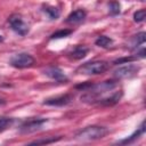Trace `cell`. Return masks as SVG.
I'll list each match as a JSON object with an SVG mask.
<instances>
[{
    "label": "cell",
    "mask_w": 146,
    "mask_h": 146,
    "mask_svg": "<svg viewBox=\"0 0 146 146\" xmlns=\"http://www.w3.org/2000/svg\"><path fill=\"white\" fill-rule=\"evenodd\" d=\"M47 122H48V119H46V117H32V119L25 121L21 125L19 132L23 133V135H27V133L39 131L40 129H42V127Z\"/></svg>",
    "instance_id": "277c9868"
},
{
    "label": "cell",
    "mask_w": 146,
    "mask_h": 146,
    "mask_svg": "<svg viewBox=\"0 0 146 146\" xmlns=\"http://www.w3.org/2000/svg\"><path fill=\"white\" fill-rule=\"evenodd\" d=\"M44 74L57 82H66L67 81V78L64 74V72L59 67H56V66H50V67L46 68Z\"/></svg>",
    "instance_id": "30bf717a"
},
{
    "label": "cell",
    "mask_w": 146,
    "mask_h": 146,
    "mask_svg": "<svg viewBox=\"0 0 146 146\" xmlns=\"http://www.w3.org/2000/svg\"><path fill=\"white\" fill-rule=\"evenodd\" d=\"M9 24H10V27L13 29V31H15L17 34L24 36L29 33L30 29H29V25L23 21V18L18 15H11L8 19Z\"/></svg>",
    "instance_id": "8992f818"
},
{
    "label": "cell",
    "mask_w": 146,
    "mask_h": 146,
    "mask_svg": "<svg viewBox=\"0 0 146 146\" xmlns=\"http://www.w3.org/2000/svg\"><path fill=\"white\" fill-rule=\"evenodd\" d=\"M60 136L58 137H48V138H40V139H36V140H33L30 143V145H47V144H52V143H56L58 140H60Z\"/></svg>",
    "instance_id": "9a60e30c"
},
{
    "label": "cell",
    "mask_w": 146,
    "mask_h": 146,
    "mask_svg": "<svg viewBox=\"0 0 146 146\" xmlns=\"http://www.w3.org/2000/svg\"><path fill=\"white\" fill-rule=\"evenodd\" d=\"M108 67H110V64L105 60H92L79 66L76 72L83 75H98L106 72Z\"/></svg>",
    "instance_id": "3957f363"
},
{
    "label": "cell",
    "mask_w": 146,
    "mask_h": 146,
    "mask_svg": "<svg viewBox=\"0 0 146 146\" xmlns=\"http://www.w3.org/2000/svg\"><path fill=\"white\" fill-rule=\"evenodd\" d=\"M108 10H110V14L115 16L117 14H120V3L116 2V1H112L110 5H108Z\"/></svg>",
    "instance_id": "ffe728a7"
},
{
    "label": "cell",
    "mask_w": 146,
    "mask_h": 146,
    "mask_svg": "<svg viewBox=\"0 0 146 146\" xmlns=\"http://www.w3.org/2000/svg\"><path fill=\"white\" fill-rule=\"evenodd\" d=\"M119 86L117 80H107L99 83H92L91 87L86 90V92L81 96V102L86 104H97L98 100L112 90H114Z\"/></svg>",
    "instance_id": "6da1fadb"
},
{
    "label": "cell",
    "mask_w": 146,
    "mask_h": 146,
    "mask_svg": "<svg viewBox=\"0 0 146 146\" xmlns=\"http://www.w3.org/2000/svg\"><path fill=\"white\" fill-rule=\"evenodd\" d=\"M88 51H89L88 48H86V47H83V46H78L76 48H74V49L71 51L70 56H71L73 59H82V58L88 54Z\"/></svg>",
    "instance_id": "4fadbf2b"
},
{
    "label": "cell",
    "mask_w": 146,
    "mask_h": 146,
    "mask_svg": "<svg viewBox=\"0 0 146 146\" xmlns=\"http://www.w3.org/2000/svg\"><path fill=\"white\" fill-rule=\"evenodd\" d=\"M87 16V13L83 10V9H76L74 11H72L67 18H66V23L68 24H78V23H81L84 21Z\"/></svg>",
    "instance_id": "8fae6325"
},
{
    "label": "cell",
    "mask_w": 146,
    "mask_h": 146,
    "mask_svg": "<svg viewBox=\"0 0 146 146\" xmlns=\"http://www.w3.org/2000/svg\"><path fill=\"white\" fill-rule=\"evenodd\" d=\"M34 58L26 52H19V54H15L14 56L10 57V65L13 67L16 68H27L31 67L34 64Z\"/></svg>",
    "instance_id": "5b68a950"
},
{
    "label": "cell",
    "mask_w": 146,
    "mask_h": 146,
    "mask_svg": "<svg viewBox=\"0 0 146 146\" xmlns=\"http://www.w3.org/2000/svg\"><path fill=\"white\" fill-rule=\"evenodd\" d=\"M72 32H73L72 30H67V29H65V30H59V31L52 33V34L50 35V39H62V38H66V36H68Z\"/></svg>",
    "instance_id": "ac0fdd59"
},
{
    "label": "cell",
    "mask_w": 146,
    "mask_h": 146,
    "mask_svg": "<svg viewBox=\"0 0 146 146\" xmlns=\"http://www.w3.org/2000/svg\"><path fill=\"white\" fill-rule=\"evenodd\" d=\"M145 18H146V10H145V9L137 10V11L133 14V21L137 22V23L143 22Z\"/></svg>",
    "instance_id": "44dd1931"
},
{
    "label": "cell",
    "mask_w": 146,
    "mask_h": 146,
    "mask_svg": "<svg viewBox=\"0 0 146 146\" xmlns=\"http://www.w3.org/2000/svg\"><path fill=\"white\" fill-rule=\"evenodd\" d=\"M72 100H73V96L66 94V95H60V96H57V97L44 99V102L42 104L47 105V106H59V107H62V106L68 105Z\"/></svg>",
    "instance_id": "ba28073f"
},
{
    "label": "cell",
    "mask_w": 146,
    "mask_h": 146,
    "mask_svg": "<svg viewBox=\"0 0 146 146\" xmlns=\"http://www.w3.org/2000/svg\"><path fill=\"white\" fill-rule=\"evenodd\" d=\"M139 71V66L133 65V64H127L123 66L117 67L114 72L113 75L119 80V79H129L135 76Z\"/></svg>",
    "instance_id": "52a82bcc"
},
{
    "label": "cell",
    "mask_w": 146,
    "mask_h": 146,
    "mask_svg": "<svg viewBox=\"0 0 146 146\" xmlns=\"http://www.w3.org/2000/svg\"><path fill=\"white\" fill-rule=\"evenodd\" d=\"M5 104H6V102L3 99H0V105H5Z\"/></svg>",
    "instance_id": "7402d4cb"
},
{
    "label": "cell",
    "mask_w": 146,
    "mask_h": 146,
    "mask_svg": "<svg viewBox=\"0 0 146 146\" xmlns=\"http://www.w3.org/2000/svg\"><path fill=\"white\" fill-rule=\"evenodd\" d=\"M144 132H145V121H143L141 122V124H140V127L131 135V136H129L128 138H125V139H123V140H121L120 141V144H130V143H132L133 140H136V139H138L141 135H144Z\"/></svg>",
    "instance_id": "7c38bea8"
},
{
    "label": "cell",
    "mask_w": 146,
    "mask_h": 146,
    "mask_svg": "<svg viewBox=\"0 0 146 146\" xmlns=\"http://www.w3.org/2000/svg\"><path fill=\"white\" fill-rule=\"evenodd\" d=\"M3 41V38H2V35H0V42H2Z\"/></svg>",
    "instance_id": "603a6c76"
},
{
    "label": "cell",
    "mask_w": 146,
    "mask_h": 146,
    "mask_svg": "<svg viewBox=\"0 0 146 146\" xmlns=\"http://www.w3.org/2000/svg\"><path fill=\"white\" fill-rule=\"evenodd\" d=\"M108 129L100 125H89L75 133V139L81 141H92L104 138L108 133Z\"/></svg>",
    "instance_id": "7a4b0ae2"
},
{
    "label": "cell",
    "mask_w": 146,
    "mask_h": 146,
    "mask_svg": "<svg viewBox=\"0 0 146 146\" xmlns=\"http://www.w3.org/2000/svg\"><path fill=\"white\" fill-rule=\"evenodd\" d=\"M95 43H96V46H98V47L108 48V47H111V46L113 44V40H112L111 38L106 36V35H100V36L97 38V40L95 41Z\"/></svg>",
    "instance_id": "5bb4252c"
},
{
    "label": "cell",
    "mask_w": 146,
    "mask_h": 146,
    "mask_svg": "<svg viewBox=\"0 0 146 146\" xmlns=\"http://www.w3.org/2000/svg\"><path fill=\"white\" fill-rule=\"evenodd\" d=\"M43 11L49 16L50 19H57L60 15V11L58 8L52 7V6H44L43 7Z\"/></svg>",
    "instance_id": "2e32d148"
},
{
    "label": "cell",
    "mask_w": 146,
    "mask_h": 146,
    "mask_svg": "<svg viewBox=\"0 0 146 146\" xmlns=\"http://www.w3.org/2000/svg\"><path fill=\"white\" fill-rule=\"evenodd\" d=\"M14 122V119L11 117H0V132L8 129Z\"/></svg>",
    "instance_id": "d6986e66"
},
{
    "label": "cell",
    "mask_w": 146,
    "mask_h": 146,
    "mask_svg": "<svg viewBox=\"0 0 146 146\" xmlns=\"http://www.w3.org/2000/svg\"><path fill=\"white\" fill-rule=\"evenodd\" d=\"M145 40H146V33L145 32H140V33H138V34L132 36L131 44H132V47H138V46L144 44Z\"/></svg>",
    "instance_id": "e0dca14e"
},
{
    "label": "cell",
    "mask_w": 146,
    "mask_h": 146,
    "mask_svg": "<svg viewBox=\"0 0 146 146\" xmlns=\"http://www.w3.org/2000/svg\"><path fill=\"white\" fill-rule=\"evenodd\" d=\"M122 96H123V91L122 90L113 91L110 96H105V97L100 98L97 104L100 105V106H113V105H115V104H117L120 102Z\"/></svg>",
    "instance_id": "9c48e42d"
}]
</instances>
